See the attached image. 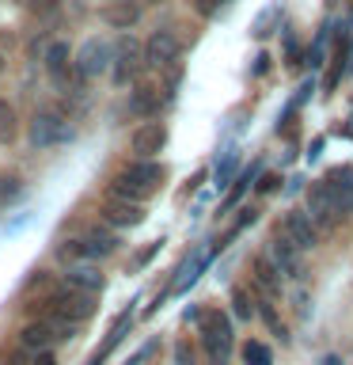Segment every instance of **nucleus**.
<instances>
[{"label": "nucleus", "mask_w": 353, "mask_h": 365, "mask_svg": "<svg viewBox=\"0 0 353 365\" xmlns=\"http://www.w3.org/2000/svg\"><path fill=\"white\" fill-rule=\"evenodd\" d=\"M198 327H201L205 350H209V361L224 365L228 350H232V324H228V316L221 312V308H205V312L198 316Z\"/></svg>", "instance_id": "f257e3e1"}, {"label": "nucleus", "mask_w": 353, "mask_h": 365, "mask_svg": "<svg viewBox=\"0 0 353 365\" xmlns=\"http://www.w3.org/2000/svg\"><path fill=\"white\" fill-rule=\"evenodd\" d=\"M46 312L68 319V324H84L95 316V293H76V289H61L46 301Z\"/></svg>", "instance_id": "f03ea898"}, {"label": "nucleus", "mask_w": 353, "mask_h": 365, "mask_svg": "<svg viewBox=\"0 0 353 365\" xmlns=\"http://www.w3.org/2000/svg\"><path fill=\"white\" fill-rule=\"evenodd\" d=\"M31 145L34 148H53V145H65L68 137H73V130H68V122L61 118V114L53 110H38L31 122Z\"/></svg>", "instance_id": "7ed1b4c3"}, {"label": "nucleus", "mask_w": 353, "mask_h": 365, "mask_svg": "<svg viewBox=\"0 0 353 365\" xmlns=\"http://www.w3.org/2000/svg\"><path fill=\"white\" fill-rule=\"evenodd\" d=\"M179 53H182V42H179L175 31H156L152 38L144 42V61L152 68H171L179 61Z\"/></svg>", "instance_id": "20e7f679"}, {"label": "nucleus", "mask_w": 353, "mask_h": 365, "mask_svg": "<svg viewBox=\"0 0 353 365\" xmlns=\"http://www.w3.org/2000/svg\"><path fill=\"white\" fill-rule=\"evenodd\" d=\"M307 221H312L315 228H330L338 221V210H334V198H330V190H327V182L319 179L307 187Z\"/></svg>", "instance_id": "39448f33"}, {"label": "nucleus", "mask_w": 353, "mask_h": 365, "mask_svg": "<svg viewBox=\"0 0 353 365\" xmlns=\"http://www.w3.org/2000/svg\"><path fill=\"white\" fill-rule=\"evenodd\" d=\"M73 65H76V73L84 76V80L107 73V68H110V46L102 42V38H88L84 46H80V53L73 57Z\"/></svg>", "instance_id": "423d86ee"}, {"label": "nucleus", "mask_w": 353, "mask_h": 365, "mask_svg": "<svg viewBox=\"0 0 353 365\" xmlns=\"http://www.w3.org/2000/svg\"><path fill=\"white\" fill-rule=\"evenodd\" d=\"M164 145H167V130L159 122H141L130 137V148L137 153V160H152Z\"/></svg>", "instance_id": "0eeeda50"}, {"label": "nucleus", "mask_w": 353, "mask_h": 365, "mask_svg": "<svg viewBox=\"0 0 353 365\" xmlns=\"http://www.w3.org/2000/svg\"><path fill=\"white\" fill-rule=\"evenodd\" d=\"M270 262L278 267V274H289V278H300V274H304L300 247H296L293 240H285L281 232L273 236V244H270Z\"/></svg>", "instance_id": "6e6552de"}, {"label": "nucleus", "mask_w": 353, "mask_h": 365, "mask_svg": "<svg viewBox=\"0 0 353 365\" xmlns=\"http://www.w3.org/2000/svg\"><path fill=\"white\" fill-rule=\"evenodd\" d=\"M110 68H114V84H118V88H125L137 73H141V50H137L133 38H125V42L118 46V53H114Z\"/></svg>", "instance_id": "1a4fd4ad"}, {"label": "nucleus", "mask_w": 353, "mask_h": 365, "mask_svg": "<svg viewBox=\"0 0 353 365\" xmlns=\"http://www.w3.org/2000/svg\"><path fill=\"white\" fill-rule=\"evenodd\" d=\"M281 236H285V240H293V244L300 247V251L315 247V240H319L315 225L307 221V213H304V210H293L289 217H285V225H281Z\"/></svg>", "instance_id": "9d476101"}, {"label": "nucleus", "mask_w": 353, "mask_h": 365, "mask_svg": "<svg viewBox=\"0 0 353 365\" xmlns=\"http://www.w3.org/2000/svg\"><path fill=\"white\" fill-rule=\"evenodd\" d=\"M323 182H327L330 198H334V210L353 213V168H334Z\"/></svg>", "instance_id": "9b49d317"}, {"label": "nucleus", "mask_w": 353, "mask_h": 365, "mask_svg": "<svg viewBox=\"0 0 353 365\" xmlns=\"http://www.w3.org/2000/svg\"><path fill=\"white\" fill-rule=\"evenodd\" d=\"M122 179H125V182H133L137 190L152 194V190L159 187V179H164V168H159L156 160H133V164L122 171Z\"/></svg>", "instance_id": "f8f14e48"}, {"label": "nucleus", "mask_w": 353, "mask_h": 365, "mask_svg": "<svg viewBox=\"0 0 353 365\" xmlns=\"http://www.w3.org/2000/svg\"><path fill=\"white\" fill-rule=\"evenodd\" d=\"M102 221L114 225V228H137L144 221V210L137 202H118V198H107L102 205Z\"/></svg>", "instance_id": "ddd939ff"}, {"label": "nucleus", "mask_w": 353, "mask_h": 365, "mask_svg": "<svg viewBox=\"0 0 353 365\" xmlns=\"http://www.w3.org/2000/svg\"><path fill=\"white\" fill-rule=\"evenodd\" d=\"M68 68H73V50H68V42H50V50H46V76H50L57 88H65Z\"/></svg>", "instance_id": "4468645a"}, {"label": "nucleus", "mask_w": 353, "mask_h": 365, "mask_svg": "<svg viewBox=\"0 0 353 365\" xmlns=\"http://www.w3.org/2000/svg\"><path fill=\"white\" fill-rule=\"evenodd\" d=\"M137 19H141V0H107V8H102V23L107 27L130 31Z\"/></svg>", "instance_id": "2eb2a0df"}, {"label": "nucleus", "mask_w": 353, "mask_h": 365, "mask_svg": "<svg viewBox=\"0 0 353 365\" xmlns=\"http://www.w3.org/2000/svg\"><path fill=\"white\" fill-rule=\"evenodd\" d=\"M65 285L76 293H102V274L91 262H76V267L65 270Z\"/></svg>", "instance_id": "dca6fc26"}, {"label": "nucleus", "mask_w": 353, "mask_h": 365, "mask_svg": "<svg viewBox=\"0 0 353 365\" xmlns=\"http://www.w3.org/2000/svg\"><path fill=\"white\" fill-rule=\"evenodd\" d=\"M114 247H118V240H114L110 232H99V228H91V232L80 240V255L84 259H107Z\"/></svg>", "instance_id": "f3484780"}, {"label": "nucleus", "mask_w": 353, "mask_h": 365, "mask_svg": "<svg viewBox=\"0 0 353 365\" xmlns=\"http://www.w3.org/2000/svg\"><path fill=\"white\" fill-rule=\"evenodd\" d=\"M130 110L133 114H141V118H152V114L159 110V91L156 88H137L133 96H130Z\"/></svg>", "instance_id": "a211bd4d"}, {"label": "nucleus", "mask_w": 353, "mask_h": 365, "mask_svg": "<svg viewBox=\"0 0 353 365\" xmlns=\"http://www.w3.org/2000/svg\"><path fill=\"white\" fill-rule=\"evenodd\" d=\"M255 282L262 285L266 293H281V274L270 259H255Z\"/></svg>", "instance_id": "6ab92c4d"}, {"label": "nucleus", "mask_w": 353, "mask_h": 365, "mask_svg": "<svg viewBox=\"0 0 353 365\" xmlns=\"http://www.w3.org/2000/svg\"><path fill=\"white\" fill-rule=\"evenodd\" d=\"M16 141V110H11L8 99H0V145Z\"/></svg>", "instance_id": "aec40b11"}, {"label": "nucleus", "mask_w": 353, "mask_h": 365, "mask_svg": "<svg viewBox=\"0 0 353 365\" xmlns=\"http://www.w3.org/2000/svg\"><path fill=\"white\" fill-rule=\"evenodd\" d=\"M110 198H118V202H137V205H141L148 194H144V190H137L133 182H125V179L118 175V179L110 182Z\"/></svg>", "instance_id": "412c9836"}, {"label": "nucleus", "mask_w": 353, "mask_h": 365, "mask_svg": "<svg viewBox=\"0 0 353 365\" xmlns=\"http://www.w3.org/2000/svg\"><path fill=\"white\" fill-rule=\"evenodd\" d=\"M243 361L247 365H273V354L266 342H243Z\"/></svg>", "instance_id": "4be33fe9"}, {"label": "nucleus", "mask_w": 353, "mask_h": 365, "mask_svg": "<svg viewBox=\"0 0 353 365\" xmlns=\"http://www.w3.org/2000/svg\"><path fill=\"white\" fill-rule=\"evenodd\" d=\"M23 194V182L16 175H0V205H8V202H16Z\"/></svg>", "instance_id": "5701e85b"}, {"label": "nucleus", "mask_w": 353, "mask_h": 365, "mask_svg": "<svg viewBox=\"0 0 353 365\" xmlns=\"http://www.w3.org/2000/svg\"><path fill=\"white\" fill-rule=\"evenodd\" d=\"M232 304H236V316H239V319H251V312H255V304H251L247 289H236V293H232Z\"/></svg>", "instance_id": "b1692460"}, {"label": "nucleus", "mask_w": 353, "mask_h": 365, "mask_svg": "<svg viewBox=\"0 0 353 365\" xmlns=\"http://www.w3.org/2000/svg\"><path fill=\"white\" fill-rule=\"evenodd\" d=\"M175 365H198V358H194V350L186 346V342H179V346H175Z\"/></svg>", "instance_id": "393cba45"}, {"label": "nucleus", "mask_w": 353, "mask_h": 365, "mask_svg": "<svg viewBox=\"0 0 353 365\" xmlns=\"http://www.w3.org/2000/svg\"><path fill=\"white\" fill-rule=\"evenodd\" d=\"M216 4H221V0H194V8H198L201 16H213V11H216Z\"/></svg>", "instance_id": "a878e982"}, {"label": "nucleus", "mask_w": 353, "mask_h": 365, "mask_svg": "<svg viewBox=\"0 0 353 365\" xmlns=\"http://www.w3.org/2000/svg\"><path fill=\"white\" fill-rule=\"evenodd\" d=\"M34 365H57V361H53L50 350H38V354H34Z\"/></svg>", "instance_id": "bb28decb"}, {"label": "nucleus", "mask_w": 353, "mask_h": 365, "mask_svg": "<svg viewBox=\"0 0 353 365\" xmlns=\"http://www.w3.org/2000/svg\"><path fill=\"white\" fill-rule=\"evenodd\" d=\"M273 187H278V179H273V175H266V179H262V182H258V190H262V194H270Z\"/></svg>", "instance_id": "cd10ccee"}, {"label": "nucleus", "mask_w": 353, "mask_h": 365, "mask_svg": "<svg viewBox=\"0 0 353 365\" xmlns=\"http://www.w3.org/2000/svg\"><path fill=\"white\" fill-rule=\"evenodd\" d=\"M19 4H27V8H34V4H38V0H19Z\"/></svg>", "instance_id": "c85d7f7f"}, {"label": "nucleus", "mask_w": 353, "mask_h": 365, "mask_svg": "<svg viewBox=\"0 0 353 365\" xmlns=\"http://www.w3.org/2000/svg\"><path fill=\"white\" fill-rule=\"evenodd\" d=\"M327 365H342V361H338V358H327Z\"/></svg>", "instance_id": "c756f323"}, {"label": "nucleus", "mask_w": 353, "mask_h": 365, "mask_svg": "<svg viewBox=\"0 0 353 365\" xmlns=\"http://www.w3.org/2000/svg\"><path fill=\"white\" fill-rule=\"evenodd\" d=\"M141 4H159V0H141Z\"/></svg>", "instance_id": "7c9ffc66"}, {"label": "nucleus", "mask_w": 353, "mask_h": 365, "mask_svg": "<svg viewBox=\"0 0 353 365\" xmlns=\"http://www.w3.org/2000/svg\"><path fill=\"white\" fill-rule=\"evenodd\" d=\"M0 73H4V57H0Z\"/></svg>", "instance_id": "2f4dec72"}]
</instances>
